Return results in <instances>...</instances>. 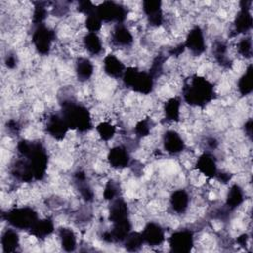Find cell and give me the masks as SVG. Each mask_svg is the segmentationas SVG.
I'll return each instance as SVG.
<instances>
[{
    "instance_id": "7a4b0ae2",
    "label": "cell",
    "mask_w": 253,
    "mask_h": 253,
    "mask_svg": "<svg viewBox=\"0 0 253 253\" xmlns=\"http://www.w3.org/2000/svg\"><path fill=\"white\" fill-rule=\"evenodd\" d=\"M61 116L66 122L69 129L78 132H88L93 127V117L91 112L82 104L71 99L61 102Z\"/></svg>"
},
{
    "instance_id": "83f0119b",
    "label": "cell",
    "mask_w": 253,
    "mask_h": 253,
    "mask_svg": "<svg viewBox=\"0 0 253 253\" xmlns=\"http://www.w3.org/2000/svg\"><path fill=\"white\" fill-rule=\"evenodd\" d=\"M120 185L117 181H115L114 179H110L108 180V182L106 183L104 189H103V199L111 202L117 198L120 197Z\"/></svg>"
},
{
    "instance_id": "484cf974",
    "label": "cell",
    "mask_w": 253,
    "mask_h": 253,
    "mask_svg": "<svg viewBox=\"0 0 253 253\" xmlns=\"http://www.w3.org/2000/svg\"><path fill=\"white\" fill-rule=\"evenodd\" d=\"M235 53L236 55L240 56L241 58L248 60L252 56V40L250 35L243 36L239 41L234 44Z\"/></svg>"
},
{
    "instance_id": "9c48e42d",
    "label": "cell",
    "mask_w": 253,
    "mask_h": 253,
    "mask_svg": "<svg viewBox=\"0 0 253 253\" xmlns=\"http://www.w3.org/2000/svg\"><path fill=\"white\" fill-rule=\"evenodd\" d=\"M134 42V37L130 29L125 24H116L111 31L110 44L113 48L126 49L131 47Z\"/></svg>"
},
{
    "instance_id": "9a60e30c",
    "label": "cell",
    "mask_w": 253,
    "mask_h": 253,
    "mask_svg": "<svg viewBox=\"0 0 253 253\" xmlns=\"http://www.w3.org/2000/svg\"><path fill=\"white\" fill-rule=\"evenodd\" d=\"M190 194L185 189L174 190L169 197V208L175 214L181 215L187 212L190 208Z\"/></svg>"
},
{
    "instance_id": "44dd1931",
    "label": "cell",
    "mask_w": 253,
    "mask_h": 253,
    "mask_svg": "<svg viewBox=\"0 0 253 253\" xmlns=\"http://www.w3.org/2000/svg\"><path fill=\"white\" fill-rule=\"evenodd\" d=\"M54 231V223L49 217L39 219L29 230L30 234L38 239H45Z\"/></svg>"
},
{
    "instance_id": "d6986e66",
    "label": "cell",
    "mask_w": 253,
    "mask_h": 253,
    "mask_svg": "<svg viewBox=\"0 0 253 253\" xmlns=\"http://www.w3.org/2000/svg\"><path fill=\"white\" fill-rule=\"evenodd\" d=\"M244 202H245V193L243 188L237 183L232 184L226 192L225 207L230 211H234L240 206H242Z\"/></svg>"
},
{
    "instance_id": "5b68a950",
    "label": "cell",
    "mask_w": 253,
    "mask_h": 253,
    "mask_svg": "<svg viewBox=\"0 0 253 253\" xmlns=\"http://www.w3.org/2000/svg\"><path fill=\"white\" fill-rule=\"evenodd\" d=\"M96 13L102 22L106 24H122L126 20L128 15L127 7L114 1H105L100 3L96 7Z\"/></svg>"
},
{
    "instance_id": "52a82bcc",
    "label": "cell",
    "mask_w": 253,
    "mask_h": 253,
    "mask_svg": "<svg viewBox=\"0 0 253 253\" xmlns=\"http://www.w3.org/2000/svg\"><path fill=\"white\" fill-rule=\"evenodd\" d=\"M184 45L193 56H200L206 51L207 42L205 32L199 25L194 26L187 33Z\"/></svg>"
},
{
    "instance_id": "ba28073f",
    "label": "cell",
    "mask_w": 253,
    "mask_h": 253,
    "mask_svg": "<svg viewBox=\"0 0 253 253\" xmlns=\"http://www.w3.org/2000/svg\"><path fill=\"white\" fill-rule=\"evenodd\" d=\"M171 251L179 253L190 252L195 244L194 233L190 229H180L173 232L168 238Z\"/></svg>"
},
{
    "instance_id": "6da1fadb",
    "label": "cell",
    "mask_w": 253,
    "mask_h": 253,
    "mask_svg": "<svg viewBox=\"0 0 253 253\" xmlns=\"http://www.w3.org/2000/svg\"><path fill=\"white\" fill-rule=\"evenodd\" d=\"M215 96L213 83L199 74H191L182 84V97L190 107L203 108L211 103Z\"/></svg>"
},
{
    "instance_id": "4316f807",
    "label": "cell",
    "mask_w": 253,
    "mask_h": 253,
    "mask_svg": "<svg viewBox=\"0 0 253 253\" xmlns=\"http://www.w3.org/2000/svg\"><path fill=\"white\" fill-rule=\"evenodd\" d=\"M144 244L140 231H130L126 239L124 245L127 251H138Z\"/></svg>"
},
{
    "instance_id": "7c38bea8",
    "label": "cell",
    "mask_w": 253,
    "mask_h": 253,
    "mask_svg": "<svg viewBox=\"0 0 253 253\" xmlns=\"http://www.w3.org/2000/svg\"><path fill=\"white\" fill-rule=\"evenodd\" d=\"M194 169H196L207 179H214L218 172L215 156L211 152L205 151L201 155L197 156Z\"/></svg>"
},
{
    "instance_id": "277c9868",
    "label": "cell",
    "mask_w": 253,
    "mask_h": 253,
    "mask_svg": "<svg viewBox=\"0 0 253 253\" xmlns=\"http://www.w3.org/2000/svg\"><path fill=\"white\" fill-rule=\"evenodd\" d=\"M7 222L14 228L19 230H30L40 219L38 212L28 206L13 208L5 213Z\"/></svg>"
},
{
    "instance_id": "2e32d148",
    "label": "cell",
    "mask_w": 253,
    "mask_h": 253,
    "mask_svg": "<svg viewBox=\"0 0 253 253\" xmlns=\"http://www.w3.org/2000/svg\"><path fill=\"white\" fill-rule=\"evenodd\" d=\"M125 63L114 53L106 55L103 59V70L104 73L113 79H122L126 71Z\"/></svg>"
},
{
    "instance_id": "8992f818",
    "label": "cell",
    "mask_w": 253,
    "mask_h": 253,
    "mask_svg": "<svg viewBox=\"0 0 253 253\" xmlns=\"http://www.w3.org/2000/svg\"><path fill=\"white\" fill-rule=\"evenodd\" d=\"M56 34L53 29L46 26L44 23L36 26L32 35V42L35 49L42 55H48L52 49V44L55 42Z\"/></svg>"
},
{
    "instance_id": "3957f363",
    "label": "cell",
    "mask_w": 253,
    "mask_h": 253,
    "mask_svg": "<svg viewBox=\"0 0 253 253\" xmlns=\"http://www.w3.org/2000/svg\"><path fill=\"white\" fill-rule=\"evenodd\" d=\"M122 81L126 88L139 95H148L154 89L155 80L148 71L129 66L126 68Z\"/></svg>"
},
{
    "instance_id": "d4e9b609",
    "label": "cell",
    "mask_w": 253,
    "mask_h": 253,
    "mask_svg": "<svg viewBox=\"0 0 253 253\" xmlns=\"http://www.w3.org/2000/svg\"><path fill=\"white\" fill-rule=\"evenodd\" d=\"M96 132L99 139L107 143L116 136L117 126L109 120H103L97 124Z\"/></svg>"
},
{
    "instance_id": "5bb4252c",
    "label": "cell",
    "mask_w": 253,
    "mask_h": 253,
    "mask_svg": "<svg viewBox=\"0 0 253 253\" xmlns=\"http://www.w3.org/2000/svg\"><path fill=\"white\" fill-rule=\"evenodd\" d=\"M144 244L151 247L160 246L165 241V230L160 223L148 221L140 231Z\"/></svg>"
},
{
    "instance_id": "f1b7e54d",
    "label": "cell",
    "mask_w": 253,
    "mask_h": 253,
    "mask_svg": "<svg viewBox=\"0 0 253 253\" xmlns=\"http://www.w3.org/2000/svg\"><path fill=\"white\" fill-rule=\"evenodd\" d=\"M84 24H85L86 30L91 33H98L103 29V22L100 19V17L97 15L96 11L86 16Z\"/></svg>"
},
{
    "instance_id": "f546056e",
    "label": "cell",
    "mask_w": 253,
    "mask_h": 253,
    "mask_svg": "<svg viewBox=\"0 0 253 253\" xmlns=\"http://www.w3.org/2000/svg\"><path fill=\"white\" fill-rule=\"evenodd\" d=\"M18 63V58L17 55L13 52H9L6 56H5V65L7 66V68H15L16 65Z\"/></svg>"
},
{
    "instance_id": "8fae6325",
    "label": "cell",
    "mask_w": 253,
    "mask_h": 253,
    "mask_svg": "<svg viewBox=\"0 0 253 253\" xmlns=\"http://www.w3.org/2000/svg\"><path fill=\"white\" fill-rule=\"evenodd\" d=\"M106 160L108 165L115 170H123L128 166H130V154L129 150L126 146L123 144L115 145L110 148Z\"/></svg>"
},
{
    "instance_id": "7402d4cb",
    "label": "cell",
    "mask_w": 253,
    "mask_h": 253,
    "mask_svg": "<svg viewBox=\"0 0 253 253\" xmlns=\"http://www.w3.org/2000/svg\"><path fill=\"white\" fill-rule=\"evenodd\" d=\"M1 246L3 252H15L20 246V236L16 228L11 227L3 231L1 236Z\"/></svg>"
},
{
    "instance_id": "cb8c5ba5",
    "label": "cell",
    "mask_w": 253,
    "mask_h": 253,
    "mask_svg": "<svg viewBox=\"0 0 253 253\" xmlns=\"http://www.w3.org/2000/svg\"><path fill=\"white\" fill-rule=\"evenodd\" d=\"M253 89L252 82V64L249 63L247 67H245V71L237 80V91L238 93L245 97L251 94Z\"/></svg>"
},
{
    "instance_id": "ac0fdd59",
    "label": "cell",
    "mask_w": 253,
    "mask_h": 253,
    "mask_svg": "<svg viewBox=\"0 0 253 253\" xmlns=\"http://www.w3.org/2000/svg\"><path fill=\"white\" fill-rule=\"evenodd\" d=\"M82 47L90 55L98 56L103 52V41L98 33L86 32L81 38Z\"/></svg>"
},
{
    "instance_id": "ffe728a7",
    "label": "cell",
    "mask_w": 253,
    "mask_h": 253,
    "mask_svg": "<svg viewBox=\"0 0 253 253\" xmlns=\"http://www.w3.org/2000/svg\"><path fill=\"white\" fill-rule=\"evenodd\" d=\"M75 74L79 82H87L94 74L95 66L93 62L84 56H79L75 60Z\"/></svg>"
},
{
    "instance_id": "603a6c76",
    "label": "cell",
    "mask_w": 253,
    "mask_h": 253,
    "mask_svg": "<svg viewBox=\"0 0 253 253\" xmlns=\"http://www.w3.org/2000/svg\"><path fill=\"white\" fill-rule=\"evenodd\" d=\"M60 245L65 251H74L77 246V237L70 227L62 226L57 230Z\"/></svg>"
},
{
    "instance_id": "e0dca14e",
    "label": "cell",
    "mask_w": 253,
    "mask_h": 253,
    "mask_svg": "<svg viewBox=\"0 0 253 253\" xmlns=\"http://www.w3.org/2000/svg\"><path fill=\"white\" fill-rule=\"evenodd\" d=\"M162 113L164 119L173 124H177L181 121L182 117V101L179 97H171L166 100L162 107Z\"/></svg>"
},
{
    "instance_id": "4fadbf2b",
    "label": "cell",
    "mask_w": 253,
    "mask_h": 253,
    "mask_svg": "<svg viewBox=\"0 0 253 253\" xmlns=\"http://www.w3.org/2000/svg\"><path fill=\"white\" fill-rule=\"evenodd\" d=\"M161 140L164 151L170 155H179L186 149L185 140L176 129H167Z\"/></svg>"
},
{
    "instance_id": "30bf717a",
    "label": "cell",
    "mask_w": 253,
    "mask_h": 253,
    "mask_svg": "<svg viewBox=\"0 0 253 253\" xmlns=\"http://www.w3.org/2000/svg\"><path fill=\"white\" fill-rule=\"evenodd\" d=\"M44 126L48 135L57 141L63 140L69 130L61 114L57 113H51L44 119Z\"/></svg>"
}]
</instances>
